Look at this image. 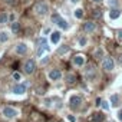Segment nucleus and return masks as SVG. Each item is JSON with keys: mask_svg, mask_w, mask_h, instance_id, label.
<instances>
[{"mask_svg": "<svg viewBox=\"0 0 122 122\" xmlns=\"http://www.w3.org/2000/svg\"><path fill=\"white\" fill-rule=\"evenodd\" d=\"M52 22H53V23H56L60 29H65V30H66V29L69 27L68 22H66L65 19L60 17V15H59V13H53V15H52Z\"/></svg>", "mask_w": 122, "mask_h": 122, "instance_id": "1", "label": "nucleus"}, {"mask_svg": "<svg viewBox=\"0 0 122 122\" xmlns=\"http://www.w3.org/2000/svg\"><path fill=\"white\" fill-rule=\"evenodd\" d=\"M23 71H25L26 75L35 73V71H36V62H35L33 59H27L26 62H25V65H23Z\"/></svg>", "mask_w": 122, "mask_h": 122, "instance_id": "2", "label": "nucleus"}, {"mask_svg": "<svg viewBox=\"0 0 122 122\" xmlns=\"http://www.w3.org/2000/svg\"><path fill=\"white\" fill-rule=\"evenodd\" d=\"M35 12H36L39 16H46L47 12H49V6H47V3H46V2H39V3H36V6H35Z\"/></svg>", "mask_w": 122, "mask_h": 122, "instance_id": "3", "label": "nucleus"}, {"mask_svg": "<svg viewBox=\"0 0 122 122\" xmlns=\"http://www.w3.org/2000/svg\"><path fill=\"white\" fill-rule=\"evenodd\" d=\"M82 103H83V98H82L81 95H73V96L69 99V105H71L72 109H79V108L82 106Z\"/></svg>", "mask_w": 122, "mask_h": 122, "instance_id": "4", "label": "nucleus"}, {"mask_svg": "<svg viewBox=\"0 0 122 122\" xmlns=\"http://www.w3.org/2000/svg\"><path fill=\"white\" fill-rule=\"evenodd\" d=\"M102 68H103L106 72H111V71L115 68V62H113V59H112L111 56H108V57H105V59H103V62H102Z\"/></svg>", "mask_w": 122, "mask_h": 122, "instance_id": "5", "label": "nucleus"}, {"mask_svg": "<svg viewBox=\"0 0 122 122\" xmlns=\"http://www.w3.org/2000/svg\"><path fill=\"white\" fill-rule=\"evenodd\" d=\"M85 76H86L88 81L95 79V78H96V68H95L93 65H88V68H86V71H85Z\"/></svg>", "mask_w": 122, "mask_h": 122, "instance_id": "6", "label": "nucleus"}, {"mask_svg": "<svg viewBox=\"0 0 122 122\" xmlns=\"http://www.w3.org/2000/svg\"><path fill=\"white\" fill-rule=\"evenodd\" d=\"M26 88H27V83H17L12 88V92L15 95H23L26 92Z\"/></svg>", "mask_w": 122, "mask_h": 122, "instance_id": "7", "label": "nucleus"}, {"mask_svg": "<svg viewBox=\"0 0 122 122\" xmlns=\"http://www.w3.org/2000/svg\"><path fill=\"white\" fill-rule=\"evenodd\" d=\"M82 29H83L85 33H93L96 30V23H93V22H85L83 26H82Z\"/></svg>", "mask_w": 122, "mask_h": 122, "instance_id": "8", "label": "nucleus"}, {"mask_svg": "<svg viewBox=\"0 0 122 122\" xmlns=\"http://www.w3.org/2000/svg\"><path fill=\"white\" fill-rule=\"evenodd\" d=\"M3 115H5V118L12 119V118H15V116L17 115V111H16L15 108H12V106H6V108L3 109Z\"/></svg>", "mask_w": 122, "mask_h": 122, "instance_id": "9", "label": "nucleus"}, {"mask_svg": "<svg viewBox=\"0 0 122 122\" xmlns=\"http://www.w3.org/2000/svg\"><path fill=\"white\" fill-rule=\"evenodd\" d=\"M47 49H49V46H47V43H46V39L42 37V39L39 40V46H37V52H36L37 56H42V53H43L45 50H47Z\"/></svg>", "mask_w": 122, "mask_h": 122, "instance_id": "10", "label": "nucleus"}, {"mask_svg": "<svg viewBox=\"0 0 122 122\" xmlns=\"http://www.w3.org/2000/svg\"><path fill=\"white\" fill-rule=\"evenodd\" d=\"M60 78H62V72H60L59 69H52L49 72V79L50 81H59Z\"/></svg>", "mask_w": 122, "mask_h": 122, "instance_id": "11", "label": "nucleus"}, {"mask_svg": "<svg viewBox=\"0 0 122 122\" xmlns=\"http://www.w3.org/2000/svg\"><path fill=\"white\" fill-rule=\"evenodd\" d=\"M26 52H27L26 43H17L16 45V53L17 55H26Z\"/></svg>", "mask_w": 122, "mask_h": 122, "instance_id": "12", "label": "nucleus"}, {"mask_svg": "<svg viewBox=\"0 0 122 122\" xmlns=\"http://www.w3.org/2000/svg\"><path fill=\"white\" fill-rule=\"evenodd\" d=\"M73 65H76V66H83V65H85V57H83L82 55L75 56V57H73Z\"/></svg>", "mask_w": 122, "mask_h": 122, "instance_id": "13", "label": "nucleus"}, {"mask_svg": "<svg viewBox=\"0 0 122 122\" xmlns=\"http://www.w3.org/2000/svg\"><path fill=\"white\" fill-rule=\"evenodd\" d=\"M92 121H93V122H103V121H105V115L101 113V112H95V113L92 115Z\"/></svg>", "mask_w": 122, "mask_h": 122, "instance_id": "14", "label": "nucleus"}, {"mask_svg": "<svg viewBox=\"0 0 122 122\" xmlns=\"http://www.w3.org/2000/svg\"><path fill=\"white\" fill-rule=\"evenodd\" d=\"M59 40H60V32H53V33L50 35V42H52L53 45H56Z\"/></svg>", "mask_w": 122, "mask_h": 122, "instance_id": "15", "label": "nucleus"}, {"mask_svg": "<svg viewBox=\"0 0 122 122\" xmlns=\"http://www.w3.org/2000/svg\"><path fill=\"white\" fill-rule=\"evenodd\" d=\"M65 81H66V83H68V85H72V83H75V82H76V75L68 73V75L65 76Z\"/></svg>", "mask_w": 122, "mask_h": 122, "instance_id": "16", "label": "nucleus"}, {"mask_svg": "<svg viewBox=\"0 0 122 122\" xmlns=\"http://www.w3.org/2000/svg\"><path fill=\"white\" fill-rule=\"evenodd\" d=\"M119 15H121V12H119L116 7H115V9H111V12H109V17H111V19H118Z\"/></svg>", "mask_w": 122, "mask_h": 122, "instance_id": "17", "label": "nucleus"}, {"mask_svg": "<svg viewBox=\"0 0 122 122\" xmlns=\"http://www.w3.org/2000/svg\"><path fill=\"white\" fill-rule=\"evenodd\" d=\"M111 105H112V106H118V105H119V96H118L116 93L111 96Z\"/></svg>", "mask_w": 122, "mask_h": 122, "instance_id": "18", "label": "nucleus"}, {"mask_svg": "<svg viewBox=\"0 0 122 122\" xmlns=\"http://www.w3.org/2000/svg\"><path fill=\"white\" fill-rule=\"evenodd\" d=\"M68 52H69V46H66V45L60 46V47L57 49V55H65V53H68Z\"/></svg>", "mask_w": 122, "mask_h": 122, "instance_id": "19", "label": "nucleus"}, {"mask_svg": "<svg viewBox=\"0 0 122 122\" xmlns=\"http://www.w3.org/2000/svg\"><path fill=\"white\" fill-rule=\"evenodd\" d=\"M93 56H95V59H98V60H99V59H102V57H103V50H102L101 47H99V49H96V50H95V53H93Z\"/></svg>", "mask_w": 122, "mask_h": 122, "instance_id": "20", "label": "nucleus"}, {"mask_svg": "<svg viewBox=\"0 0 122 122\" xmlns=\"http://www.w3.org/2000/svg\"><path fill=\"white\" fill-rule=\"evenodd\" d=\"M9 40V35L6 32H0V43H5Z\"/></svg>", "mask_w": 122, "mask_h": 122, "instance_id": "21", "label": "nucleus"}, {"mask_svg": "<svg viewBox=\"0 0 122 122\" xmlns=\"http://www.w3.org/2000/svg\"><path fill=\"white\" fill-rule=\"evenodd\" d=\"M7 20H9L7 13H0V23H7Z\"/></svg>", "mask_w": 122, "mask_h": 122, "instance_id": "22", "label": "nucleus"}, {"mask_svg": "<svg viewBox=\"0 0 122 122\" xmlns=\"http://www.w3.org/2000/svg\"><path fill=\"white\" fill-rule=\"evenodd\" d=\"M19 29H20L19 22H13V23H12V32H13V33H17V32H19Z\"/></svg>", "mask_w": 122, "mask_h": 122, "instance_id": "23", "label": "nucleus"}, {"mask_svg": "<svg viewBox=\"0 0 122 122\" xmlns=\"http://www.w3.org/2000/svg\"><path fill=\"white\" fill-rule=\"evenodd\" d=\"M75 17H76V19H82V17H83V10H82V9H78V10L75 12Z\"/></svg>", "mask_w": 122, "mask_h": 122, "instance_id": "24", "label": "nucleus"}, {"mask_svg": "<svg viewBox=\"0 0 122 122\" xmlns=\"http://www.w3.org/2000/svg\"><path fill=\"white\" fill-rule=\"evenodd\" d=\"M86 43H88V39H86L85 36H81V37H79V46H85Z\"/></svg>", "mask_w": 122, "mask_h": 122, "instance_id": "25", "label": "nucleus"}, {"mask_svg": "<svg viewBox=\"0 0 122 122\" xmlns=\"http://www.w3.org/2000/svg\"><path fill=\"white\" fill-rule=\"evenodd\" d=\"M102 16V10L101 9H95L93 10V17H101Z\"/></svg>", "mask_w": 122, "mask_h": 122, "instance_id": "26", "label": "nucleus"}, {"mask_svg": "<svg viewBox=\"0 0 122 122\" xmlns=\"http://www.w3.org/2000/svg\"><path fill=\"white\" fill-rule=\"evenodd\" d=\"M13 79H15V81H17V82H19V81H20V79H22V75H20V73H19V72H15V73H13Z\"/></svg>", "mask_w": 122, "mask_h": 122, "instance_id": "27", "label": "nucleus"}, {"mask_svg": "<svg viewBox=\"0 0 122 122\" xmlns=\"http://www.w3.org/2000/svg\"><path fill=\"white\" fill-rule=\"evenodd\" d=\"M3 2H5L6 5H9V6H15V5H16V0H3Z\"/></svg>", "mask_w": 122, "mask_h": 122, "instance_id": "28", "label": "nucleus"}, {"mask_svg": "<svg viewBox=\"0 0 122 122\" xmlns=\"http://www.w3.org/2000/svg\"><path fill=\"white\" fill-rule=\"evenodd\" d=\"M116 35H118V40H119V42H122V30H118V33H116Z\"/></svg>", "mask_w": 122, "mask_h": 122, "instance_id": "29", "label": "nucleus"}, {"mask_svg": "<svg viewBox=\"0 0 122 122\" xmlns=\"http://www.w3.org/2000/svg\"><path fill=\"white\" fill-rule=\"evenodd\" d=\"M101 105H102V108H103V109H108V108H109L108 102H103V101H102V103H101Z\"/></svg>", "mask_w": 122, "mask_h": 122, "instance_id": "30", "label": "nucleus"}, {"mask_svg": "<svg viewBox=\"0 0 122 122\" xmlns=\"http://www.w3.org/2000/svg\"><path fill=\"white\" fill-rule=\"evenodd\" d=\"M109 5H111V6H116V5H118V0H111Z\"/></svg>", "mask_w": 122, "mask_h": 122, "instance_id": "31", "label": "nucleus"}, {"mask_svg": "<svg viewBox=\"0 0 122 122\" xmlns=\"http://www.w3.org/2000/svg\"><path fill=\"white\" fill-rule=\"evenodd\" d=\"M68 119H69V122H75V116H72V115H69Z\"/></svg>", "mask_w": 122, "mask_h": 122, "instance_id": "32", "label": "nucleus"}, {"mask_svg": "<svg viewBox=\"0 0 122 122\" xmlns=\"http://www.w3.org/2000/svg\"><path fill=\"white\" fill-rule=\"evenodd\" d=\"M118 119H119V121H122V109L118 112Z\"/></svg>", "mask_w": 122, "mask_h": 122, "instance_id": "33", "label": "nucleus"}, {"mask_svg": "<svg viewBox=\"0 0 122 122\" xmlns=\"http://www.w3.org/2000/svg\"><path fill=\"white\" fill-rule=\"evenodd\" d=\"M50 102H52L50 99H46V101H45V105H46V106H50Z\"/></svg>", "mask_w": 122, "mask_h": 122, "instance_id": "34", "label": "nucleus"}, {"mask_svg": "<svg viewBox=\"0 0 122 122\" xmlns=\"http://www.w3.org/2000/svg\"><path fill=\"white\" fill-rule=\"evenodd\" d=\"M101 103H102V99H101V98H98V99H96V105H98V106H99V105H101Z\"/></svg>", "mask_w": 122, "mask_h": 122, "instance_id": "35", "label": "nucleus"}, {"mask_svg": "<svg viewBox=\"0 0 122 122\" xmlns=\"http://www.w3.org/2000/svg\"><path fill=\"white\" fill-rule=\"evenodd\" d=\"M92 2H95V3H101L102 0H92Z\"/></svg>", "mask_w": 122, "mask_h": 122, "instance_id": "36", "label": "nucleus"}, {"mask_svg": "<svg viewBox=\"0 0 122 122\" xmlns=\"http://www.w3.org/2000/svg\"><path fill=\"white\" fill-rule=\"evenodd\" d=\"M119 62H121V65H122V55L119 56Z\"/></svg>", "mask_w": 122, "mask_h": 122, "instance_id": "37", "label": "nucleus"}, {"mask_svg": "<svg viewBox=\"0 0 122 122\" xmlns=\"http://www.w3.org/2000/svg\"><path fill=\"white\" fill-rule=\"evenodd\" d=\"M71 2H72V3H76V2H78V0H71Z\"/></svg>", "mask_w": 122, "mask_h": 122, "instance_id": "38", "label": "nucleus"}]
</instances>
